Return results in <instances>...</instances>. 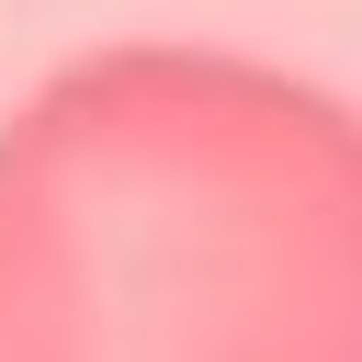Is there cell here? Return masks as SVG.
<instances>
[{
  "label": "cell",
  "mask_w": 362,
  "mask_h": 362,
  "mask_svg": "<svg viewBox=\"0 0 362 362\" xmlns=\"http://www.w3.org/2000/svg\"><path fill=\"white\" fill-rule=\"evenodd\" d=\"M0 362H362V113L238 45H90L0 113Z\"/></svg>",
  "instance_id": "obj_1"
}]
</instances>
